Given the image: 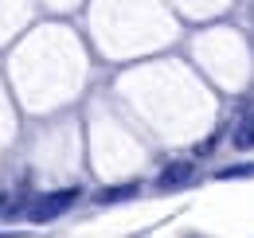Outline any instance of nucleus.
I'll return each mask as SVG.
<instances>
[{"label": "nucleus", "instance_id": "f257e3e1", "mask_svg": "<svg viewBox=\"0 0 254 238\" xmlns=\"http://www.w3.org/2000/svg\"><path fill=\"white\" fill-rule=\"evenodd\" d=\"M78 199V187H63V191H47V195H39L28 211V219L32 223H51V219H59L63 211H70V203Z\"/></svg>", "mask_w": 254, "mask_h": 238}, {"label": "nucleus", "instance_id": "f03ea898", "mask_svg": "<svg viewBox=\"0 0 254 238\" xmlns=\"http://www.w3.org/2000/svg\"><path fill=\"white\" fill-rule=\"evenodd\" d=\"M191 176H195V164L191 160H172V164H164V172L157 176V187L160 191H172V187H184Z\"/></svg>", "mask_w": 254, "mask_h": 238}, {"label": "nucleus", "instance_id": "7ed1b4c3", "mask_svg": "<svg viewBox=\"0 0 254 238\" xmlns=\"http://www.w3.org/2000/svg\"><path fill=\"white\" fill-rule=\"evenodd\" d=\"M141 187L137 183H118V187H102L94 195V203H102V207H110V203H126V199H133Z\"/></svg>", "mask_w": 254, "mask_h": 238}, {"label": "nucleus", "instance_id": "20e7f679", "mask_svg": "<svg viewBox=\"0 0 254 238\" xmlns=\"http://www.w3.org/2000/svg\"><path fill=\"white\" fill-rule=\"evenodd\" d=\"M235 149H254V114H247V118L235 125Z\"/></svg>", "mask_w": 254, "mask_h": 238}, {"label": "nucleus", "instance_id": "39448f33", "mask_svg": "<svg viewBox=\"0 0 254 238\" xmlns=\"http://www.w3.org/2000/svg\"><path fill=\"white\" fill-rule=\"evenodd\" d=\"M247 179V176H254V164H235V168H219L215 172V179Z\"/></svg>", "mask_w": 254, "mask_h": 238}]
</instances>
